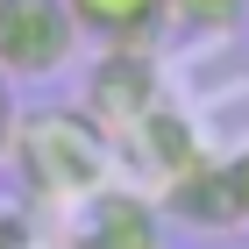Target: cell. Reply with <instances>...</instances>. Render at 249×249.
I'll return each instance as SVG.
<instances>
[{
  "label": "cell",
  "instance_id": "10",
  "mask_svg": "<svg viewBox=\"0 0 249 249\" xmlns=\"http://www.w3.org/2000/svg\"><path fill=\"white\" fill-rule=\"evenodd\" d=\"M235 164H242V192H249V150H242V157H235Z\"/></svg>",
  "mask_w": 249,
  "mask_h": 249
},
{
  "label": "cell",
  "instance_id": "4",
  "mask_svg": "<svg viewBox=\"0 0 249 249\" xmlns=\"http://www.w3.org/2000/svg\"><path fill=\"white\" fill-rule=\"evenodd\" d=\"M78 107L121 142L135 121H150L157 107H164L157 50H100V64H93V78H86V100H78Z\"/></svg>",
  "mask_w": 249,
  "mask_h": 249
},
{
  "label": "cell",
  "instance_id": "5",
  "mask_svg": "<svg viewBox=\"0 0 249 249\" xmlns=\"http://www.w3.org/2000/svg\"><path fill=\"white\" fill-rule=\"evenodd\" d=\"M71 249H164V213L128 185H100L71 221Z\"/></svg>",
  "mask_w": 249,
  "mask_h": 249
},
{
  "label": "cell",
  "instance_id": "8",
  "mask_svg": "<svg viewBox=\"0 0 249 249\" xmlns=\"http://www.w3.org/2000/svg\"><path fill=\"white\" fill-rule=\"evenodd\" d=\"M249 21V0H171L178 36H235Z\"/></svg>",
  "mask_w": 249,
  "mask_h": 249
},
{
  "label": "cell",
  "instance_id": "3",
  "mask_svg": "<svg viewBox=\"0 0 249 249\" xmlns=\"http://www.w3.org/2000/svg\"><path fill=\"white\" fill-rule=\"evenodd\" d=\"M164 213L185 221L199 235H228V228H249V192H242V164L235 157H192L178 178L157 185Z\"/></svg>",
  "mask_w": 249,
  "mask_h": 249
},
{
  "label": "cell",
  "instance_id": "6",
  "mask_svg": "<svg viewBox=\"0 0 249 249\" xmlns=\"http://www.w3.org/2000/svg\"><path fill=\"white\" fill-rule=\"evenodd\" d=\"M78 36L100 50H157L171 29V0H64Z\"/></svg>",
  "mask_w": 249,
  "mask_h": 249
},
{
  "label": "cell",
  "instance_id": "2",
  "mask_svg": "<svg viewBox=\"0 0 249 249\" xmlns=\"http://www.w3.org/2000/svg\"><path fill=\"white\" fill-rule=\"evenodd\" d=\"M78 21L64 0H0V71L15 86H36V78H57L78 50Z\"/></svg>",
  "mask_w": 249,
  "mask_h": 249
},
{
  "label": "cell",
  "instance_id": "1",
  "mask_svg": "<svg viewBox=\"0 0 249 249\" xmlns=\"http://www.w3.org/2000/svg\"><path fill=\"white\" fill-rule=\"evenodd\" d=\"M107 142H114V135L100 128L86 107H43V114H29V121L15 114L7 157H15L21 185L36 192V199H50V207H86V199L107 185V164H114Z\"/></svg>",
  "mask_w": 249,
  "mask_h": 249
},
{
  "label": "cell",
  "instance_id": "7",
  "mask_svg": "<svg viewBox=\"0 0 249 249\" xmlns=\"http://www.w3.org/2000/svg\"><path fill=\"white\" fill-rule=\"evenodd\" d=\"M121 142H128L135 164H150L157 185H164V178H178L192 157H207V150H199V135H192V121H185V114H171V107H157L150 121H135Z\"/></svg>",
  "mask_w": 249,
  "mask_h": 249
},
{
  "label": "cell",
  "instance_id": "9",
  "mask_svg": "<svg viewBox=\"0 0 249 249\" xmlns=\"http://www.w3.org/2000/svg\"><path fill=\"white\" fill-rule=\"evenodd\" d=\"M7 135H15V78L0 71V157H7Z\"/></svg>",
  "mask_w": 249,
  "mask_h": 249
}]
</instances>
